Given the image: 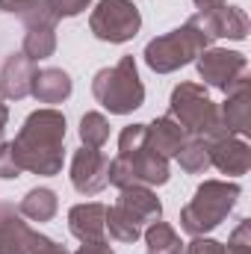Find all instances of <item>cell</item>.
Segmentation results:
<instances>
[{"mask_svg":"<svg viewBox=\"0 0 251 254\" xmlns=\"http://www.w3.org/2000/svg\"><path fill=\"white\" fill-rule=\"evenodd\" d=\"M184 254H225V246L210 237H195L189 246H184Z\"/></svg>","mask_w":251,"mask_h":254,"instance_id":"obj_29","label":"cell"},{"mask_svg":"<svg viewBox=\"0 0 251 254\" xmlns=\"http://www.w3.org/2000/svg\"><path fill=\"white\" fill-rule=\"evenodd\" d=\"M142 27V12L133 0H98L89 15V30L95 39L110 45L130 42Z\"/></svg>","mask_w":251,"mask_h":254,"instance_id":"obj_7","label":"cell"},{"mask_svg":"<svg viewBox=\"0 0 251 254\" xmlns=\"http://www.w3.org/2000/svg\"><path fill=\"white\" fill-rule=\"evenodd\" d=\"M42 240L45 234L33 231L15 204L0 201V254H33Z\"/></svg>","mask_w":251,"mask_h":254,"instance_id":"obj_9","label":"cell"},{"mask_svg":"<svg viewBox=\"0 0 251 254\" xmlns=\"http://www.w3.org/2000/svg\"><path fill=\"white\" fill-rule=\"evenodd\" d=\"M92 95L113 116H127V113L139 110L145 101V86L139 80L136 60L122 57L113 68H101L92 80Z\"/></svg>","mask_w":251,"mask_h":254,"instance_id":"obj_5","label":"cell"},{"mask_svg":"<svg viewBox=\"0 0 251 254\" xmlns=\"http://www.w3.org/2000/svg\"><path fill=\"white\" fill-rule=\"evenodd\" d=\"M225 104L219 110V119H222V127L234 136H249L251 133V77L246 74L231 92H225Z\"/></svg>","mask_w":251,"mask_h":254,"instance_id":"obj_13","label":"cell"},{"mask_svg":"<svg viewBox=\"0 0 251 254\" xmlns=\"http://www.w3.org/2000/svg\"><path fill=\"white\" fill-rule=\"evenodd\" d=\"M77 254H116L113 252V246L107 243V240H95V243H83Z\"/></svg>","mask_w":251,"mask_h":254,"instance_id":"obj_30","label":"cell"},{"mask_svg":"<svg viewBox=\"0 0 251 254\" xmlns=\"http://www.w3.org/2000/svg\"><path fill=\"white\" fill-rule=\"evenodd\" d=\"M198 12H219L222 6H228V0H192Z\"/></svg>","mask_w":251,"mask_h":254,"instance_id":"obj_31","label":"cell"},{"mask_svg":"<svg viewBox=\"0 0 251 254\" xmlns=\"http://www.w3.org/2000/svg\"><path fill=\"white\" fill-rule=\"evenodd\" d=\"M175 160L181 163L187 175H204L210 169V142L201 136H189L181 145V151L175 154Z\"/></svg>","mask_w":251,"mask_h":254,"instance_id":"obj_22","label":"cell"},{"mask_svg":"<svg viewBox=\"0 0 251 254\" xmlns=\"http://www.w3.org/2000/svg\"><path fill=\"white\" fill-rule=\"evenodd\" d=\"M21 175H24V169L18 166L12 145H9V142H0V178H3V181H15V178H21Z\"/></svg>","mask_w":251,"mask_h":254,"instance_id":"obj_27","label":"cell"},{"mask_svg":"<svg viewBox=\"0 0 251 254\" xmlns=\"http://www.w3.org/2000/svg\"><path fill=\"white\" fill-rule=\"evenodd\" d=\"M74 83L68 77V71L63 68H36L33 74V83H30V95L39 101V104H63L65 98L71 95Z\"/></svg>","mask_w":251,"mask_h":254,"instance_id":"obj_16","label":"cell"},{"mask_svg":"<svg viewBox=\"0 0 251 254\" xmlns=\"http://www.w3.org/2000/svg\"><path fill=\"white\" fill-rule=\"evenodd\" d=\"M68 231L80 243H95L107 237V204L101 201H86L74 204L68 210Z\"/></svg>","mask_w":251,"mask_h":254,"instance_id":"obj_14","label":"cell"},{"mask_svg":"<svg viewBox=\"0 0 251 254\" xmlns=\"http://www.w3.org/2000/svg\"><path fill=\"white\" fill-rule=\"evenodd\" d=\"M225 254H251V222L249 219H240V225L228 237Z\"/></svg>","mask_w":251,"mask_h":254,"instance_id":"obj_26","label":"cell"},{"mask_svg":"<svg viewBox=\"0 0 251 254\" xmlns=\"http://www.w3.org/2000/svg\"><path fill=\"white\" fill-rule=\"evenodd\" d=\"M107 231H110V237H113L116 243H136V240L142 237V228L133 225L116 204L107 207Z\"/></svg>","mask_w":251,"mask_h":254,"instance_id":"obj_24","label":"cell"},{"mask_svg":"<svg viewBox=\"0 0 251 254\" xmlns=\"http://www.w3.org/2000/svg\"><path fill=\"white\" fill-rule=\"evenodd\" d=\"M107 184L116 190L127 187H163L169 184V160L160 157L151 148H142L136 154H116L110 160Z\"/></svg>","mask_w":251,"mask_h":254,"instance_id":"obj_6","label":"cell"},{"mask_svg":"<svg viewBox=\"0 0 251 254\" xmlns=\"http://www.w3.org/2000/svg\"><path fill=\"white\" fill-rule=\"evenodd\" d=\"M169 116L184 127L189 136H201L207 142L228 133L222 127V119H219V107L207 95L204 83H181V86H175L172 101H169Z\"/></svg>","mask_w":251,"mask_h":254,"instance_id":"obj_4","label":"cell"},{"mask_svg":"<svg viewBox=\"0 0 251 254\" xmlns=\"http://www.w3.org/2000/svg\"><path fill=\"white\" fill-rule=\"evenodd\" d=\"M107 172H110V157L101 148H80L71 157V187L80 195H98L107 187Z\"/></svg>","mask_w":251,"mask_h":254,"instance_id":"obj_10","label":"cell"},{"mask_svg":"<svg viewBox=\"0 0 251 254\" xmlns=\"http://www.w3.org/2000/svg\"><path fill=\"white\" fill-rule=\"evenodd\" d=\"M148 148V125H127L119 136V154H136Z\"/></svg>","mask_w":251,"mask_h":254,"instance_id":"obj_25","label":"cell"},{"mask_svg":"<svg viewBox=\"0 0 251 254\" xmlns=\"http://www.w3.org/2000/svg\"><path fill=\"white\" fill-rule=\"evenodd\" d=\"M45 3H48V9L54 12V18L60 21V18H74V15H80V12H86L92 0H45Z\"/></svg>","mask_w":251,"mask_h":254,"instance_id":"obj_28","label":"cell"},{"mask_svg":"<svg viewBox=\"0 0 251 254\" xmlns=\"http://www.w3.org/2000/svg\"><path fill=\"white\" fill-rule=\"evenodd\" d=\"M6 122H9V110H6V104L0 98V142H3V133H6Z\"/></svg>","mask_w":251,"mask_h":254,"instance_id":"obj_33","label":"cell"},{"mask_svg":"<svg viewBox=\"0 0 251 254\" xmlns=\"http://www.w3.org/2000/svg\"><path fill=\"white\" fill-rule=\"evenodd\" d=\"M33 254H68V252H65L63 246H57L54 240H48V237H45V240H42V246H39Z\"/></svg>","mask_w":251,"mask_h":254,"instance_id":"obj_32","label":"cell"},{"mask_svg":"<svg viewBox=\"0 0 251 254\" xmlns=\"http://www.w3.org/2000/svg\"><path fill=\"white\" fill-rule=\"evenodd\" d=\"M57 210H60V198H57V192L48 190V187L30 190L21 198V204H18V213L24 219H30V222H51L57 216Z\"/></svg>","mask_w":251,"mask_h":254,"instance_id":"obj_18","label":"cell"},{"mask_svg":"<svg viewBox=\"0 0 251 254\" xmlns=\"http://www.w3.org/2000/svg\"><path fill=\"white\" fill-rule=\"evenodd\" d=\"M240 184L234 181H204L192 201L181 210V228L189 237H207L216 231L240 201Z\"/></svg>","mask_w":251,"mask_h":254,"instance_id":"obj_2","label":"cell"},{"mask_svg":"<svg viewBox=\"0 0 251 254\" xmlns=\"http://www.w3.org/2000/svg\"><path fill=\"white\" fill-rule=\"evenodd\" d=\"M210 166H216L222 175L240 178L251 169V148L243 136L225 133L210 142Z\"/></svg>","mask_w":251,"mask_h":254,"instance_id":"obj_11","label":"cell"},{"mask_svg":"<svg viewBox=\"0 0 251 254\" xmlns=\"http://www.w3.org/2000/svg\"><path fill=\"white\" fill-rule=\"evenodd\" d=\"M116 207L125 213L133 225H139L142 231L148 225H154V222L163 219V204H160V198L154 195L151 187H127V190H119Z\"/></svg>","mask_w":251,"mask_h":254,"instance_id":"obj_12","label":"cell"},{"mask_svg":"<svg viewBox=\"0 0 251 254\" xmlns=\"http://www.w3.org/2000/svg\"><path fill=\"white\" fill-rule=\"evenodd\" d=\"M145 254H184V240L169 222H154L145 231Z\"/></svg>","mask_w":251,"mask_h":254,"instance_id":"obj_21","label":"cell"},{"mask_svg":"<svg viewBox=\"0 0 251 254\" xmlns=\"http://www.w3.org/2000/svg\"><path fill=\"white\" fill-rule=\"evenodd\" d=\"M213 45V39L204 33V27L195 21V15L189 18L184 27L166 33V36H157L145 45V63L154 74H172L178 68L189 65L192 60H198L207 48Z\"/></svg>","mask_w":251,"mask_h":254,"instance_id":"obj_3","label":"cell"},{"mask_svg":"<svg viewBox=\"0 0 251 254\" xmlns=\"http://www.w3.org/2000/svg\"><path fill=\"white\" fill-rule=\"evenodd\" d=\"M187 139H189V133L178 125L172 116L154 119V122L148 125V148L157 151V154L166 157V160H172V157L181 151V145H184Z\"/></svg>","mask_w":251,"mask_h":254,"instance_id":"obj_17","label":"cell"},{"mask_svg":"<svg viewBox=\"0 0 251 254\" xmlns=\"http://www.w3.org/2000/svg\"><path fill=\"white\" fill-rule=\"evenodd\" d=\"M80 142L83 148H104L110 142V122L104 113H86L80 119Z\"/></svg>","mask_w":251,"mask_h":254,"instance_id":"obj_23","label":"cell"},{"mask_svg":"<svg viewBox=\"0 0 251 254\" xmlns=\"http://www.w3.org/2000/svg\"><path fill=\"white\" fill-rule=\"evenodd\" d=\"M33 74H36V63L27 60L24 54L6 57V63L0 68V98L3 101H24L30 95Z\"/></svg>","mask_w":251,"mask_h":254,"instance_id":"obj_15","label":"cell"},{"mask_svg":"<svg viewBox=\"0 0 251 254\" xmlns=\"http://www.w3.org/2000/svg\"><path fill=\"white\" fill-rule=\"evenodd\" d=\"M198 74L207 86L219 89V92H231L246 74H249V60L237 51H225V48H207L198 57Z\"/></svg>","mask_w":251,"mask_h":254,"instance_id":"obj_8","label":"cell"},{"mask_svg":"<svg viewBox=\"0 0 251 254\" xmlns=\"http://www.w3.org/2000/svg\"><path fill=\"white\" fill-rule=\"evenodd\" d=\"M0 12L6 15H15L30 27H42V24H57L54 12L48 9L45 0H0Z\"/></svg>","mask_w":251,"mask_h":254,"instance_id":"obj_20","label":"cell"},{"mask_svg":"<svg viewBox=\"0 0 251 254\" xmlns=\"http://www.w3.org/2000/svg\"><path fill=\"white\" fill-rule=\"evenodd\" d=\"M65 116L54 107H45V110H36L27 116V122L21 125L12 151H15V160L24 172H33V175H60L65 163Z\"/></svg>","mask_w":251,"mask_h":254,"instance_id":"obj_1","label":"cell"},{"mask_svg":"<svg viewBox=\"0 0 251 254\" xmlns=\"http://www.w3.org/2000/svg\"><path fill=\"white\" fill-rule=\"evenodd\" d=\"M57 51V24H42V27H30L24 33V45H21V54L33 63L39 60H48L54 57Z\"/></svg>","mask_w":251,"mask_h":254,"instance_id":"obj_19","label":"cell"}]
</instances>
